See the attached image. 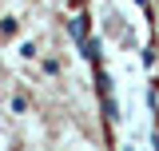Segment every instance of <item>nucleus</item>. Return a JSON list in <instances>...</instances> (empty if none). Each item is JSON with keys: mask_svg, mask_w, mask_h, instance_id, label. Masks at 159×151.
<instances>
[{"mask_svg": "<svg viewBox=\"0 0 159 151\" xmlns=\"http://www.w3.org/2000/svg\"><path fill=\"white\" fill-rule=\"evenodd\" d=\"M99 103H103V119H107V123H116V119H119L116 99H111V95H99Z\"/></svg>", "mask_w": 159, "mask_h": 151, "instance_id": "nucleus-1", "label": "nucleus"}, {"mask_svg": "<svg viewBox=\"0 0 159 151\" xmlns=\"http://www.w3.org/2000/svg\"><path fill=\"white\" fill-rule=\"evenodd\" d=\"M72 36H76L80 44L88 40V16H76V20H72Z\"/></svg>", "mask_w": 159, "mask_h": 151, "instance_id": "nucleus-2", "label": "nucleus"}, {"mask_svg": "<svg viewBox=\"0 0 159 151\" xmlns=\"http://www.w3.org/2000/svg\"><path fill=\"white\" fill-rule=\"evenodd\" d=\"M80 48H84V56L92 60V64H99V40H84Z\"/></svg>", "mask_w": 159, "mask_h": 151, "instance_id": "nucleus-3", "label": "nucleus"}, {"mask_svg": "<svg viewBox=\"0 0 159 151\" xmlns=\"http://www.w3.org/2000/svg\"><path fill=\"white\" fill-rule=\"evenodd\" d=\"M16 32H20V20H12V16L0 20V36H16Z\"/></svg>", "mask_w": 159, "mask_h": 151, "instance_id": "nucleus-4", "label": "nucleus"}, {"mask_svg": "<svg viewBox=\"0 0 159 151\" xmlns=\"http://www.w3.org/2000/svg\"><path fill=\"white\" fill-rule=\"evenodd\" d=\"M12 112H20V115L28 112V99H24V95H12Z\"/></svg>", "mask_w": 159, "mask_h": 151, "instance_id": "nucleus-5", "label": "nucleus"}, {"mask_svg": "<svg viewBox=\"0 0 159 151\" xmlns=\"http://www.w3.org/2000/svg\"><path fill=\"white\" fill-rule=\"evenodd\" d=\"M123 151H131V147H123Z\"/></svg>", "mask_w": 159, "mask_h": 151, "instance_id": "nucleus-6", "label": "nucleus"}]
</instances>
